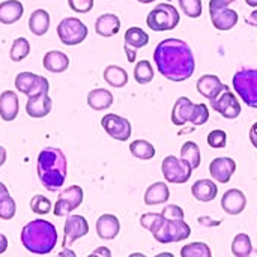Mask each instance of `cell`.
<instances>
[{"mask_svg":"<svg viewBox=\"0 0 257 257\" xmlns=\"http://www.w3.org/2000/svg\"><path fill=\"white\" fill-rule=\"evenodd\" d=\"M245 23L250 24V26H253V27H257V9H254V11L245 18Z\"/></svg>","mask_w":257,"mask_h":257,"instance_id":"obj_49","label":"cell"},{"mask_svg":"<svg viewBox=\"0 0 257 257\" xmlns=\"http://www.w3.org/2000/svg\"><path fill=\"white\" fill-rule=\"evenodd\" d=\"M18 96L12 90H5L0 95V117L5 122H12L18 114Z\"/></svg>","mask_w":257,"mask_h":257,"instance_id":"obj_23","label":"cell"},{"mask_svg":"<svg viewBox=\"0 0 257 257\" xmlns=\"http://www.w3.org/2000/svg\"><path fill=\"white\" fill-rule=\"evenodd\" d=\"M29 29L35 36H44L50 29V14L45 9H36L29 17Z\"/></svg>","mask_w":257,"mask_h":257,"instance_id":"obj_28","label":"cell"},{"mask_svg":"<svg viewBox=\"0 0 257 257\" xmlns=\"http://www.w3.org/2000/svg\"><path fill=\"white\" fill-rule=\"evenodd\" d=\"M6 248H8V238L3 233H0V254H3Z\"/></svg>","mask_w":257,"mask_h":257,"instance_id":"obj_50","label":"cell"},{"mask_svg":"<svg viewBox=\"0 0 257 257\" xmlns=\"http://www.w3.org/2000/svg\"><path fill=\"white\" fill-rule=\"evenodd\" d=\"M181 158L185 160L193 167V170L197 169L202 163V154L199 145L194 142H185L181 148Z\"/></svg>","mask_w":257,"mask_h":257,"instance_id":"obj_32","label":"cell"},{"mask_svg":"<svg viewBox=\"0 0 257 257\" xmlns=\"http://www.w3.org/2000/svg\"><path fill=\"white\" fill-rule=\"evenodd\" d=\"M60 256H75V253L74 251H69V250H66V248H63V251L60 253Z\"/></svg>","mask_w":257,"mask_h":257,"instance_id":"obj_53","label":"cell"},{"mask_svg":"<svg viewBox=\"0 0 257 257\" xmlns=\"http://www.w3.org/2000/svg\"><path fill=\"white\" fill-rule=\"evenodd\" d=\"M120 30V18L116 14H102L95 21V32L99 36L111 38Z\"/></svg>","mask_w":257,"mask_h":257,"instance_id":"obj_21","label":"cell"},{"mask_svg":"<svg viewBox=\"0 0 257 257\" xmlns=\"http://www.w3.org/2000/svg\"><path fill=\"white\" fill-rule=\"evenodd\" d=\"M87 26L75 18V17H66L57 24V36L62 44L65 45H78L87 38Z\"/></svg>","mask_w":257,"mask_h":257,"instance_id":"obj_6","label":"cell"},{"mask_svg":"<svg viewBox=\"0 0 257 257\" xmlns=\"http://www.w3.org/2000/svg\"><path fill=\"white\" fill-rule=\"evenodd\" d=\"M15 212H17V205H15V200L9 194L0 199V218L2 220L5 221L12 220L15 217Z\"/></svg>","mask_w":257,"mask_h":257,"instance_id":"obj_40","label":"cell"},{"mask_svg":"<svg viewBox=\"0 0 257 257\" xmlns=\"http://www.w3.org/2000/svg\"><path fill=\"white\" fill-rule=\"evenodd\" d=\"M209 15H211V21H212L214 27L217 30H221V32L233 29L238 24V20H239L238 12L235 9L229 8V6L223 8V9H218V11H214Z\"/></svg>","mask_w":257,"mask_h":257,"instance_id":"obj_20","label":"cell"},{"mask_svg":"<svg viewBox=\"0 0 257 257\" xmlns=\"http://www.w3.org/2000/svg\"><path fill=\"white\" fill-rule=\"evenodd\" d=\"M170 190L166 182H155L149 185V188L145 193V205L154 206V205H163L169 200Z\"/></svg>","mask_w":257,"mask_h":257,"instance_id":"obj_27","label":"cell"},{"mask_svg":"<svg viewBox=\"0 0 257 257\" xmlns=\"http://www.w3.org/2000/svg\"><path fill=\"white\" fill-rule=\"evenodd\" d=\"M102 77L105 83H108L111 87H116V89L125 87L128 84V72L122 66H117V65H108L104 69Z\"/></svg>","mask_w":257,"mask_h":257,"instance_id":"obj_29","label":"cell"},{"mask_svg":"<svg viewBox=\"0 0 257 257\" xmlns=\"http://www.w3.org/2000/svg\"><path fill=\"white\" fill-rule=\"evenodd\" d=\"M68 5L77 14H87L93 9V0H68Z\"/></svg>","mask_w":257,"mask_h":257,"instance_id":"obj_44","label":"cell"},{"mask_svg":"<svg viewBox=\"0 0 257 257\" xmlns=\"http://www.w3.org/2000/svg\"><path fill=\"white\" fill-rule=\"evenodd\" d=\"M196 87H197V92H199L202 96H205L206 99L212 101V99H215L224 89H227L229 86L223 84L221 80H220L217 75H214V74H206V75H202V77L197 80Z\"/></svg>","mask_w":257,"mask_h":257,"instance_id":"obj_16","label":"cell"},{"mask_svg":"<svg viewBox=\"0 0 257 257\" xmlns=\"http://www.w3.org/2000/svg\"><path fill=\"white\" fill-rule=\"evenodd\" d=\"M191 235V227L184 220H166L164 224L152 233L154 239L160 244H173L188 239Z\"/></svg>","mask_w":257,"mask_h":257,"instance_id":"obj_7","label":"cell"},{"mask_svg":"<svg viewBox=\"0 0 257 257\" xmlns=\"http://www.w3.org/2000/svg\"><path fill=\"white\" fill-rule=\"evenodd\" d=\"M245 206H247V197L238 188H232L226 191L221 197V208L229 215H239L241 212H244Z\"/></svg>","mask_w":257,"mask_h":257,"instance_id":"obj_17","label":"cell"},{"mask_svg":"<svg viewBox=\"0 0 257 257\" xmlns=\"http://www.w3.org/2000/svg\"><path fill=\"white\" fill-rule=\"evenodd\" d=\"M245 3L251 8H257V0H245Z\"/></svg>","mask_w":257,"mask_h":257,"instance_id":"obj_54","label":"cell"},{"mask_svg":"<svg viewBox=\"0 0 257 257\" xmlns=\"http://www.w3.org/2000/svg\"><path fill=\"white\" fill-rule=\"evenodd\" d=\"M123 48H125L128 62H130V63L136 62V54H137V53H136V48H131V47H128V45H123Z\"/></svg>","mask_w":257,"mask_h":257,"instance_id":"obj_47","label":"cell"},{"mask_svg":"<svg viewBox=\"0 0 257 257\" xmlns=\"http://www.w3.org/2000/svg\"><path fill=\"white\" fill-rule=\"evenodd\" d=\"M208 120H209V108L205 104H196L190 123L200 126V125H205Z\"/></svg>","mask_w":257,"mask_h":257,"instance_id":"obj_41","label":"cell"},{"mask_svg":"<svg viewBox=\"0 0 257 257\" xmlns=\"http://www.w3.org/2000/svg\"><path fill=\"white\" fill-rule=\"evenodd\" d=\"M113 101H114L113 93L108 89H102V87L93 89L87 95V105L96 111L107 110L108 107L113 105Z\"/></svg>","mask_w":257,"mask_h":257,"instance_id":"obj_26","label":"cell"},{"mask_svg":"<svg viewBox=\"0 0 257 257\" xmlns=\"http://www.w3.org/2000/svg\"><path fill=\"white\" fill-rule=\"evenodd\" d=\"M181 256L182 257H211L212 251L209 248V245H206L205 242H191L188 245H184L181 250Z\"/></svg>","mask_w":257,"mask_h":257,"instance_id":"obj_36","label":"cell"},{"mask_svg":"<svg viewBox=\"0 0 257 257\" xmlns=\"http://www.w3.org/2000/svg\"><path fill=\"white\" fill-rule=\"evenodd\" d=\"M154 60L158 72L175 83L188 80L196 69L191 47L179 38L163 39L154 50Z\"/></svg>","mask_w":257,"mask_h":257,"instance_id":"obj_1","label":"cell"},{"mask_svg":"<svg viewBox=\"0 0 257 257\" xmlns=\"http://www.w3.org/2000/svg\"><path fill=\"white\" fill-rule=\"evenodd\" d=\"M30 209L35 214H38V215H47L51 211V202L45 196L38 194V196L32 197V200H30Z\"/></svg>","mask_w":257,"mask_h":257,"instance_id":"obj_39","label":"cell"},{"mask_svg":"<svg viewBox=\"0 0 257 257\" xmlns=\"http://www.w3.org/2000/svg\"><path fill=\"white\" fill-rule=\"evenodd\" d=\"M123 41H125V45L139 50L149 44V35L140 27H130L123 35Z\"/></svg>","mask_w":257,"mask_h":257,"instance_id":"obj_30","label":"cell"},{"mask_svg":"<svg viewBox=\"0 0 257 257\" xmlns=\"http://www.w3.org/2000/svg\"><path fill=\"white\" fill-rule=\"evenodd\" d=\"M232 253L236 257H247L253 253L251 239L247 233H238L232 241Z\"/></svg>","mask_w":257,"mask_h":257,"instance_id":"obj_33","label":"cell"},{"mask_svg":"<svg viewBox=\"0 0 257 257\" xmlns=\"http://www.w3.org/2000/svg\"><path fill=\"white\" fill-rule=\"evenodd\" d=\"M24 14V6L20 0H5L0 3V23L14 24Z\"/></svg>","mask_w":257,"mask_h":257,"instance_id":"obj_24","label":"cell"},{"mask_svg":"<svg viewBox=\"0 0 257 257\" xmlns=\"http://www.w3.org/2000/svg\"><path fill=\"white\" fill-rule=\"evenodd\" d=\"M137 2H140V3H143V5H149V3H154V2H157V0H137Z\"/></svg>","mask_w":257,"mask_h":257,"instance_id":"obj_55","label":"cell"},{"mask_svg":"<svg viewBox=\"0 0 257 257\" xmlns=\"http://www.w3.org/2000/svg\"><path fill=\"white\" fill-rule=\"evenodd\" d=\"M194 107H196V104L190 98H187V96L178 98L175 105H173V110H172V122H173V125L182 126L187 122H190L191 116H193V111H194Z\"/></svg>","mask_w":257,"mask_h":257,"instance_id":"obj_19","label":"cell"},{"mask_svg":"<svg viewBox=\"0 0 257 257\" xmlns=\"http://www.w3.org/2000/svg\"><path fill=\"white\" fill-rule=\"evenodd\" d=\"M211 107L226 119H236L241 114V104L236 95L229 90V87L211 101Z\"/></svg>","mask_w":257,"mask_h":257,"instance_id":"obj_12","label":"cell"},{"mask_svg":"<svg viewBox=\"0 0 257 257\" xmlns=\"http://www.w3.org/2000/svg\"><path fill=\"white\" fill-rule=\"evenodd\" d=\"M30 53V44L26 38H17L14 42H12V47H11V59L14 62H21L23 59H26Z\"/></svg>","mask_w":257,"mask_h":257,"instance_id":"obj_35","label":"cell"},{"mask_svg":"<svg viewBox=\"0 0 257 257\" xmlns=\"http://www.w3.org/2000/svg\"><path fill=\"white\" fill-rule=\"evenodd\" d=\"M130 152L133 157L139 158V160H143V161H148V160H152L155 157V148L151 142L148 140H134L131 145H130Z\"/></svg>","mask_w":257,"mask_h":257,"instance_id":"obj_31","label":"cell"},{"mask_svg":"<svg viewBox=\"0 0 257 257\" xmlns=\"http://www.w3.org/2000/svg\"><path fill=\"white\" fill-rule=\"evenodd\" d=\"M83 199H84V193H83L81 187L71 185V187L65 188L53 206L54 215L56 217H68L74 209H77L83 203Z\"/></svg>","mask_w":257,"mask_h":257,"instance_id":"obj_9","label":"cell"},{"mask_svg":"<svg viewBox=\"0 0 257 257\" xmlns=\"http://www.w3.org/2000/svg\"><path fill=\"white\" fill-rule=\"evenodd\" d=\"M36 170L41 184L45 190L59 191L66 179V157L57 148H45L39 152L36 161Z\"/></svg>","mask_w":257,"mask_h":257,"instance_id":"obj_2","label":"cell"},{"mask_svg":"<svg viewBox=\"0 0 257 257\" xmlns=\"http://www.w3.org/2000/svg\"><path fill=\"white\" fill-rule=\"evenodd\" d=\"M208 145L214 149H223L227 145V134L223 130H214L208 134Z\"/></svg>","mask_w":257,"mask_h":257,"instance_id":"obj_42","label":"cell"},{"mask_svg":"<svg viewBox=\"0 0 257 257\" xmlns=\"http://www.w3.org/2000/svg\"><path fill=\"white\" fill-rule=\"evenodd\" d=\"M233 89L251 108H257V69L241 68L233 75Z\"/></svg>","mask_w":257,"mask_h":257,"instance_id":"obj_5","label":"cell"},{"mask_svg":"<svg viewBox=\"0 0 257 257\" xmlns=\"http://www.w3.org/2000/svg\"><path fill=\"white\" fill-rule=\"evenodd\" d=\"M164 221L166 218L163 217V214H155V212H148L140 217V226L149 230L151 233H155L164 224Z\"/></svg>","mask_w":257,"mask_h":257,"instance_id":"obj_37","label":"cell"},{"mask_svg":"<svg viewBox=\"0 0 257 257\" xmlns=\"http://www.w3.org/2000/svg\"><path fill=\"white\" fill-rule=\"evenodd\" d=\"M90 256H102V257H110L111 256V251L107 248V247H99V248H96L95 251H92V254Z\"/></svg>","mask_w":257,"mask_h":257,"instance_id":"obj_46","label":"cell"},{"mask_svg":"<svg viewBox=\"0 0 257 257\" xmlns=\"http://www.w3.org/2000/svg\"><path fill=\"white\" fill-rule=\"evenodd\" d=\"M51 107H53V101L48 96V92H42V93L27 96L26 113L30 117H35V119L45 117L51 111Z\"/></svg>","mask_w":257,"mask_h":257,"instance_id":"obj_15","label":"cell"},{"mask_svg":"<svg viewBox=\"0 0 257 257\" xmlns=\"http://www.w3.org/2000/svg\"><path fill=\"white\" fill-rule=\"evenodd\" d=\"M154 68L148 60H140L134 68V80L139 84H148L154 80Z\"/></svg>","mask_w":257,"mask_h":257,"instance_id":"obj_34","label":"cell"},{"mask_svg":"<svg viewBox=\"0 0 257 257\" xmlns=\"http://www.w3.org/2000/svg\"><path fill=\"white\" fill-rule=\"evenodd\" d=\"M120 232V221L116 215L104 214L96 220V233L104 241L114 239Z\"/></svg>","mask_w":257,"mask_h":257,"instance_id":"obj_18","label":"cell"},{"mask_svg":"<svg viewBox=\"0 0 257 257\" xmlns=\"http://www.w3.org/2000/svg\"><path fill=\"white\" fill-rule=\"evenodd\" d=\"M236 172V163L229 157H218L209 164V173L212 179L220 184H227Z\"/></svg>","mask_w":257,"mask_h":257,"instance_id":"obj_14","label":"cell"},{"mask_svg":"<svg viewBox=\"0 0 257 257\" xmlns=\"http://www.w3.org/2000/svg\"><path fill=\"white\" fill-rule=\"evenodd\" d=\"M163 217L166 220H184L185 214H184V209L178 205H167L164 206V209L161 211Z\"/></svg>","mask_w":257,"mask_h":257,"instance_id":"obj_43","label":"cell"},{"mask_svg":"<svg viewBox=\"0 0 257 257\" xmlns=\"http://www.w3.org/2000/svg\"><path fill=\"white\" fill-rule=\"evenodd\" d=\"M21 244L33 254H48L57 244V230L47 220H33L23 227Z\"/></svg>","mask_w":257,"mask_h":257,"instance_id":"obj_3","label":"cell"},{"mask_svg":"<svg viewBox=\"0 0 257 257\" xmlns=\"http://www.w3.org/2000/svg\"><path fill=\"white\" fill-rule=\"evenodd\" d=\"M89 233V223L83 215H68L63 227V248L72 245L77 239Z\"/></svg>","mask_w":257,"mask_h":257,"instance_id":"obj_13","label":"cell"},{"mask_svg":"<svg viewBox=\"0 0 257 257\" xmlns=\"http://www.w3.org/2000/svg\"><path fill=\"white\" fill-rule=\"evenodd\" d=\"M42 65L47 71L60 74L69 68V57L59 50H53V51L45 53V56L42 59Z\"/></svg>","mask_w":257,"mask_h":257,"instance_id":"obj_25","label":"cell"},{"mask_svg":"<svg viewBox=\"0 0 257 257\" xmlns=\"http://www.w3.org/2000/svg\"><path fill=\"white\" fill-rule=\"evenodd\" d=\"M235 2H236V0H209V14L214 12V11L227 8V6H230L232 3H235Z\"/></svg>","mask_w":257,"mask_h":257,"instance_id":"obj_45","label":"cell"},{"mask_svg":"<svg viewBox=\"0 0 257 257\" xmlns=\"http://www.w3.org/2000/svg\"><path fill=\"white\" fill-rule=\"evenodd\" d=\"M250 142H251V145L257 149V122L253 123V126L250 128Z\"/></svg>","mask_w":257,"mask_h":257,"instance_id":"obj_48","label":"cell"},{"mask_svg":"<svg viewBox=\"0 0 257 257\" xmlns=\"http://www.w3.org/2000/svg\"><path fill=\"white\" fill-rule=\"evenodd\" d=\"M101 125L111 139L119 140V142H126L133 134V126L130 120L126 117H122L113 113L105 114L101 119Z\"/></svg>","mask_w":257,"mask_h":257,"instance_id":"obj_11","label":"cell"},{"mask_svg":"<svg viewBox=\"0 0 257 257\" xmlns=\"http://www.w3.org/2000/svg\"><path fill=\"white\" fill-rule=\"evenodd\" d=\"M182 12L190 18H199L203 12L202 0H178Z\"/></svg>","mask_w":257,"mask_h":257,"instance_id":"obj_38","label":"cell"},{"mask_svg":"<svg viewBox=\"0 0 257 257\" xmlns=\"http://www.w3.org/2000/svg\"><path fill=\"white\" fill-rule=\"evenodd\" d=\"M163 175L169 184H185L190 181L193 167L182 158L169 155L163 160Z\"/></svg>","mask_w":257,"mask_h":257,"instance_id":"obj_8","label":"cell"},{"mask_svg":"<svg viewBox=\"0 0 257 257\" xmlns=\"http://www.w3.org/2000/svg\"><path fill=\"white\" fill-rule=\"evenodd\" d=\"M15 87L18 92L24 93L26 96H32L36 93L48 92L50 83L42 75H36L33 72H20L15 77Z\"/></svg>","mask_w":257,"mask_h":257,"instance_id":"obj_10","label":"cell"},{"mask_svg":"<svg viewBox=\"0 0 257 257\" xmlns=\"http://www.w3.org/2000/svg\"><path fill=\"white\" fill-rule=\"evenodd\" d=\"M5 161H6V151L3 146H0V167L5 164Z\"/></svg>","mask_w":257,"mask_h":257,"instance_id":"obj_51","label":"cell"},{"mask_svg":"<svg viewBox=\"0 0 257 257\" xmlns=\"http://www.w3.org/2000/svg\"><path fill=\"white\" fill-rule=\"evenodd\" d=\"M191 194L199 202H212L218 194V187L211 179H199L191 187Z\"/></svg>","mask_w":257,"mask_h":257,"instance_id":"obj_22","label":"cell"},{"mask_svg":"<svg viewBox=\"0 0 257 257\" xmlns=\"http://www.w3.org/2000/svg\"><path fill=\"white\" fill-rule=\"evenodd\" d=\"M9 194V191H8V188H6V185L3 184V182H0V199H3L5 196H8Z\"/></svg>","mask_w":257,"mask_h":257,"instance_id":"obj_52","label":"cell"},{"mask_svg":"<svg viewBox=\"0 0 257 257\" xmlns=\"http://www.w3.org/2000/svg\"><path fill=\"white\" fill-rule=\"evenodd\" d=\"M181 21V15L178 9L170 3H160L157 5L146 18V24L154 32H166L173 30Z\"/></svg>","mask_w":257,"mask_h":257,"instance_id":"obj_4","label":"cell"}]
</instances>
